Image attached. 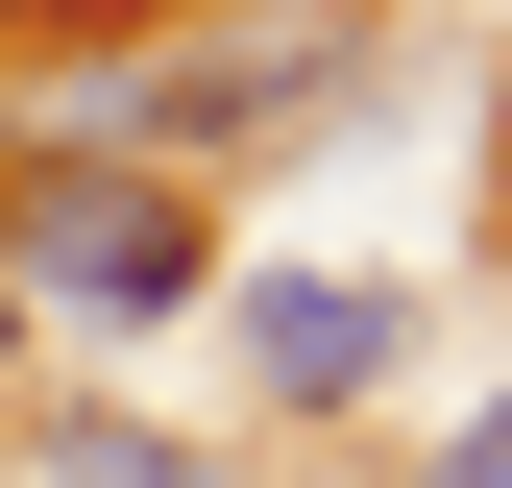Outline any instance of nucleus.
<instances>
[{
  "instance_id": "1",
  "label": "nucleus",
  "mask_w": 512,
  "mask_h": 488,
  "mask_svg": "<svg viewBox=\"0 0 512 488\" xmlns=\"http://www.w3.org/2000/svg\"><path fill=\"white\" fill-rule=\"evenodd\" d=\"M391 98V25L366 0H220V25H122L98 74H49L0 147H122V171H171V196H220V171H293L317 122H366Z\"/></svg>"
},
{
  "instance_id": "2",
  "label": "nucleus",
  "mask_w": 512,
  "mask_h": 488,
  "mask_svg": "<svg viewBox=\"0 0 512 488\" xmlns=\"http://www.w3.org/2000/svg\"><path fill=\"white\" fill-rule=\"evenodd\" d=\"M220 196H171V171L122 147H0V293H25V342H171L220 318Z\"/></svg>"
},
{
  "instance_id": "3",
  "label": "nucleus",
  "mask_w": 512,
  "mask_h": 488,
  "mask_svg": "<svg viewBox=\"0 0 512 488\" xmlns=\"http://www.w3.org/2000/svg\"><path fill=\"white\" fill-rule=\"evenodd\" d=\"M220 342H244L269 415H342V391L415 366V293H391V269H220Z\"/></svg>"
},
{
  "instance_id": "4",
  "label": "nucleus",
  "mask_w": 512,
  "mask_h": 488,
  "mask_svg": "<svg viewBox=\"0 0 512 488\" xmlns=\"http://www.w3.org/2000/svg\"><path fill=\"white\" fill-rule=\"evenodd\" d=\"M0 488H269L196 415H122V391H0Z\"/></svg>"
},
{
  "instance_id": "5",
  "label": "nucleus",
  "mask_w": 512,
  "mask_h": 488,
  "mask_svg": "<svg viewBox=\"0 0 512 488\" xmlns=\"http://www.w3.org/2000/svg\"><path fill=\"white\" fill-rule=\"evenodd\" d=\"M415 488H512V391L464 415V440H415Z\"/></svg>"
},
{
  "instance_id": "6",
  "label": "nucleus",
  "mask_w": 512,
  "mask_h": 488,
  "mask_svg": "<svg viewBox=\"0 0 512 488\" xmlns=\"http://www.w3.org/2000/svg\"><path fill=\"white\" fill-rule=\"evenodd\" d=\"M49 25H74V0H0V74H25V49H49Z\"/></svg>"
},
{
  "instance_id": "7",
  "label": "nucleus",
  "mask_w": 512,
  "mask_h": 488,
  "mask_svg": "<svg viewBox=\"0 0 512 488\" xmlns=\"http://www.w3.org/2000/svg\"><path fill=\"white\" fill-rule=\"evenodd\" d=\"M0 391H25V293H0Z\"/></svg>"
},
{
  "instance_id": "8",
  "label": "nucleus",
  "mask_w": 512,
  "mask_h": 488,
  "mask_svg": "<svg viewBox=\"0 0 512 488\" xmlns=\"http://www.w3.org/2000/svg\"><path fill=\"white\" fill-rule=\"evenodd\" d=\"M122 25H220V0H122Z\"/></svg>"
}]
</instances>
